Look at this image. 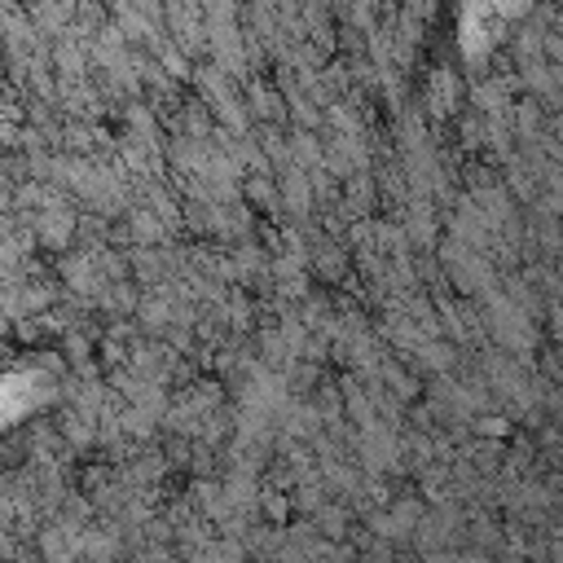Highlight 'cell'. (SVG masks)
Listing matches in <instances>:
<instances>
[]
</instances>
